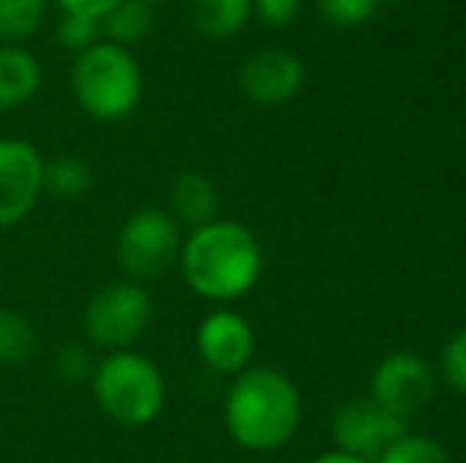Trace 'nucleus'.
<instances>
[{"label":"nucleus","instance_id":"9","mask_svg":"<svg viewBox=\"0 0 466 463\" xmlns=\"http://www.w3.org/2000/svg\"><path fill=\"white\" fill-rule=\"evenodd\" d=\"M431 397H435V375L416 352H393L380 358L371 375V400L406 422L422 413Z\"/></svg>","mask_w":466,"mask_h":463},{"label":"nucleus","instance_id":"20","mask_svg":"<svg viewBox=\"0 0 466 463\" xmlns=\"http://www.w3.org/2000/svg\"><path fill=\"white\" fill-rule=\"evenodd\" d=\"M102 19L83 16V13H64L57 19V42L61 48H67L70 55H80V51L93 48L96 42H102Z\"/></svg>","mask_w":466,"mask_h":463},{"label":"nucleus","instance_id":"27","mask_svg":"<svg viewBox=\"0 0 466 463\" xmlns=\"http://www.w3.org/2000/svg\"><path fill=\"white\" fill-rule=\"evenodd\" d=\"M149 4H162V0H149Z\"/></svg>","mask_w":466,"mask_h":463},{"label":"nucleus","instance_id":"12","mask_svg":"<svg viewBox=\"0 0 466 463\" xmlns=\"http://www.w3.org/2000/svg\"><path fill=\"white\" fill-rule=\"evenodd\" d=\"M168 213L178 226L187 229H200V226L219 219V191H216L213 178L203 172H185L172 181L168 191Z\"/></svg>","mask_w":466,"mask_h":463},{"label":"nucleus","instance_id":"14","mask_svg":"<svg viewBox=\"0 0 466 463\" xmlns=\"http://www.w3.org/2000/svg\"><path fill=\"white\" fill-rule=\"evenodd\" d=\"M251 16V0H187V19L194 32L213 42L235 38Z\"/></svg>","mask_w":466,"mask_h":463},{"label":"nucleus","instance_id":"6","mask_svg":"<svg viewBox=\"0 0 466 463\" xmlns=\"http://www.w3.org/2000/svg\"><path fill=\"white\" fill-rule=\"evenodd\" d=\"M153 324V296L143 283L115 279L93 292L83 308V334L105 352L134 349Z\"/></svg>","mask_w":466,"mask_h":463},{"label":"nucleus","instance_id":"8","mask_svg":"<svg viewBox=\"0 0 466 463\" xmlns=\"http://www.w3.org/2000/svg\"><path fill=\"white\" fill-rule=\"evenodd\" d=\"M330 428L337 451L352 454V458L365 463H374L393 441L406 435V419L387 413L371 397H359V400L337 407Z\"/></svg>","mask_w":466,"mask_h":463},{"label":"nucleus","instance_id":"7","mask_svg":"<svg viewBox=\"0 0 466 463\" xmlns=\"http://www.w3.org/2000/svg\"><path fill=\"white\" fill-rule=\"evenodd\" d=\"M45 194V156L35 143L0 136V229L19 226Z\"/></svg>","mask_w":466,"mask_h":463},{"label":"nucleus","instance_id":"3","mask_svg":"<svg viewBox=\"0 0 466 463\" xmlns=\"http://www.w3.org/2000/svg\"><path fill=\"white\" fill-rule=\"evenodd\" d=\"M70 93L80 112L93 121H124L143 99V70L130 48L102 38L93 48L74 55Z\"/></svg>","mask_w":466,"mask_h":463},{"label":"nucleus","instance_id":"23","mask_svg":"<svg viewBox=\"0 0 466 463\" xmlns=\"http://www.w3.org/2000/svg\"><path fill=\"white\" fill-rule=\"evenodd\" d=\"M441 375L457 394H466V327L457 330L441 349Z\"/></svg>","mask_w":466,"mask_h":463},{"label":"nucleus","instance_id":"11","mask_svg":"<svg viewBox=\"0 0 466 463\" xmlns=\"http://www.w3.org/2000/svg\"><path fill=\"white\" fill-rule=\"evenodd\" d=\"M254 327L232 308H216L197 327V356L216 375H238L254 358Z\"/></svg>","mask_w":466,"mask_h":463},{"label":"nucleus","instance_id":"2","mask_svg":"<svg viewBox=\"0 0 466 463\" xmlns=\"http://www.w3.org/2000/svg\"><path fill=\"white\" fill-rule=\"evenodd\" d=\"M301 422L299 388L282 371L258 365L238 371L226 394V428L248 451H277Z\"/></svg>","mask_w":466,"mask_h":463},{"label":"nucleus","instance_id":"25","mask_svg":"<svg viewBox=\"0 0 466 463\" xmlns=\"http://www.w3.org/2000/svg\"><path fill=\"white\" fill-rule=\"evenodd\" d=\"M55 4L61 6L64 13H83V16L102 19L105 13H108L115 4H121V0H55Z\"/></svg>","mask_w":466,"mask_h":463},{"label":"nucleus","instance_id":"1","mask_svg":"<svg viewBox=\"0 0 466 463\" xmlns=\"http://www.w3.org/2000/svg\"><path fill=\"white\" fill-rule=\"evenodd\" d=\"M181 277L194 296L207 302H235L258 286L264 273V251L254 232L232 219L190 229L178 254Z\"/></svg>","mask_w":466,"mask_h":463},{"label":"nucleus","instance_id":"5","mask_svg":"<svg viewBox=\"0 0 466 463\" xmlns=\"http://www.w3.org/2000/svg\"><path fill=\"white\" fill-rule=\"evenodd\" d=\"M181 226L162 206H140L121 223L115 238V257L124 279L153 283L166 277L181 254Z\"/></svg>","mask_w":466,"mask_h":463},{"label":"nucleus","instance_id":"19","mask_svg":"<svg viewBox=\"0 0 466 463\" xmlns=\"http://www.w3.org/2000/svg\"><path fill=\"white\" fill-rule=\"evenodd\" d=\"M374 463H451L448 451L435 438L425 435H403L397 438Z\"/></svg>","mask_w":466,"mask_h":463},{"label":"nucleus","instance_id":"15","mask_svg":"<svg viewBox=\"0 0 466 463\" xmlns=\"http://www.w3.org/2000/svg\"><path fill=\"white\" fill-rule=\"evenodd\" d=\"M156 25V13L149 0H121L102 16V35L115 45H140L143 38H149Z\"/></svg>","mask_w":466,"mask_h":463},{"label":"nucleus","instance_id":"10","mask_svg":"<svg viewBox=\"0 0 466 463\" xmlns=\"http://www.w3.org/2000/svg\"><path fill=\"white\" fill-rule=\"evenodd\" d=\"M305 86V64L286 48H260L238 67V89L260 108L286 106Z\"/></svg>","mask_w":466,"mask_h":463},{"label":"nucleus","instance_id":"18","mask_svg":"<svg viewBox=\"0 0 466 463\" xmlns=\"http://www.w3.org/2000/svg\"><path fill=\"white\" fill-rule=\"evenodd\" d=\"M48 0H0V45H19L45 23Z\"/></svg>","mask_w":466,"mask_h":463},{"label":"nucleus","instance_id":"24","mask_svg":"<svg viewBox=\"0 0 466 463\" xmlns=\"http://www.w3.org/2000/svg\"><path fill=\"white\" fill-rule=\"evenodd\" d=\"M254 16L264 25H273V29H282L289 25L301 10V0H251Z\"/></svg>","mask_w":466,"mask_h":463},{"label":"nucleus","instance_id":"17","mask_svg":"<svg viewBox=\"0 0 466 463\" xmlns=\"http://www.w3.org/2000/svg\"><path fill=\"white\" fill-rule=\"evenodd\" d=\"M38 352V334L35 324L16 308H4L0 305V365L4 368H16V365L29 362Z\"/></svg>","mask_w":466,"mask_h":463},{"label":"nucleus","instance_id":"16","mask_svg":"<svg viewBox=\"0 0 466 463\" xmlns=\"http://www.w3.org/2000/svg\"><path fill=\"white\" fill-rule=\"evenodd\" d=\"M93 187V168L86 159L67 153L45 162V194L57 200H80Z\"/></svg>","mask_w":466,"mask_h":463},{"label":"nucleus","instance_id":"4","mask_svg":"<svg viewBox=\"0 0 466 463\" xmlns=\"http://www.w3.org/2000/svg\"><path fill=\"white\" fill-rule=\"evenodd\" d=\"M89 388L102 416L124 428L149 426L166 407V377L159 365L137 349L105 352L96 362Z\"/></svg>","mask_w":466,"mask_h":463},{"label":"nucleus","instance_id":"22","mask_svg":"<svg viewBox=\"0 0 466 463\" xmlns=\"http://www.w3.org/2000/svg\"><path fill=\"white\" fill-rule=\"evenodd\" d=\"M93 368H96L93 356H89V349L80 347V343H67L55 358V375L61 377L64 384L89 381V377H93Z\"/></svg>","mask_w":466,"mask_h":463},{"label":"nucleus","instance_id":"26","mask_svg":"<svg viewBox=\"0 0 466 463\" xmlns=\"http://www.w3.org/2000/svg\"><path fill=\"white\" fill-rule=\"evenodd\" d=\"M311 463H365V460L352 458V454H343V451H330V454H320V458H314Z\"/></svg>","mask_w":466,"mask_h":463},{"label":"nucleus","instance_id":"21","mask_svg":"<svg viewBox=\"0 0 466 463\" xmlns=\"http://www.w3.org/2000/svg\"><path fill=\"white\" fill-rule=\"evenodd\" d=\"M318 4H320V16L330 25L352 29V25L369 23L384 0H318Z\"/></svg>","mask_w":466,"mask_h":463},{"label":"nucleus","instance_id":"13","mask_svg":"<svg viewBox=\"0 0 466 463\" xmlns=\"http://www.w3.org/2000/svg\"><path fill=\"white\" fill-rule=\"evenodd\" d=\"M42 89V64L23 45H0V112L29 106Z\"/></svg>","mask_w":466,"mask_h":463}]
</instances>
